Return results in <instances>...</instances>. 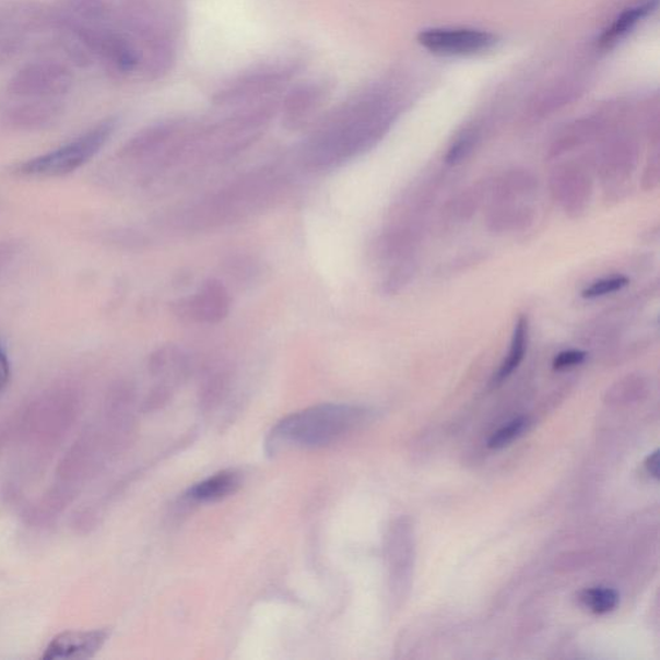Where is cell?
Listing matches in <instances>:
<instances>
[{"mask_svg":"<svg viewBox=\"0 0 660 660\" xmlns=\"http://www.w3.org/2000/svg\"><path fill=\"white\" fill-rule=\"evenodd\" d=\"M528 339H529V326L528 319L526 317H520L518 322H516L511 347H509L508 355L505 358V362L502 363L500 368L497 373H495L493 382L502 384L507 379L512 373L519 368V365L523 361V356H526L528 349Z\"/></svg>","mask_w":660,"mask_h":660,"instance_id":"obj_10","label":"cell"},{"mask_svg":"<svg viewBox=\"0 0 660 660\" xmlns=\"http://www.w3.org/2000/svg\"><path fill=\"white\" fill-rule=\"evenodd\" d=\"M181 315L190 319L217 325L229 311V296L225 285L219 280H208L196 296L181 303Z\"/></svg>","mask_w":660,"mask_h":660,"instance_id":"obj_7","label":"cell"},{"mask_svg":"<svg viewBox=\"0 0 660 660\" xmlns=\"http://www.w3.org/2000/svg\"><path fill=\"white\" fill-rule=\"evenodd\" d=\"M11 381V363L9 355L2 344H0V392L7 389Z\"/></svg>","mask_w":660,"mask_h":660,"instance_id":"obj_18","label":"cell"},{"mask_svg":"<svg viewBox=\"0 0 660 660\" xmlns=\"http://www.w3.org/2000/svg\"><path fill=\"white\" fill-rule=\"evenodd\" d=\"M81 408L79 392L70 386L55 387L25 409L20 435L28 445L49 449L73 425Z\"/></svg>","mask_w":660,"mask_h":660,"instance_id":"obj_2","label":"cell"},{"mask_svg":"<svg viewBox=\"0 0 660 660\" xmlns=\"http://www.w3.org/2000/svg\"><path fill=\"white\" fill-rule=\"evenodd\" d=\"M587 354L582 350H568L563 351L554 358V368L556 370H564L577 365L582 364L586 361Z\"/></svg>","mask_w":660,"mask_h":660,"instance_id":"obj_15","label":"cell"},{"mask_svg":"<svg viewBox=\"0 0 660 660\" xmlns=\"http://www.w3.org/2000/svg\"><path fill=\"white\" fill-rule=\"evenodd\" d=\"M419 42L436 55L472 56L491 49L497 38L476 28L435 27L421 32Z\"/></svg>","mask_w":660,"mask_h":660,"instance_id":"obj_5","label":"cell"},{"mask_svg":"<svg viewBox=\"0 0 660 660\" xmlns=\"http://www.w3.org/2000/svg\"><path fill=\"white\" fill-rule=\"evenodd\" d=\"M368 413L362 408L322 404L304 409L279 421L267 439V453L288 448L317 449L340 441L363 425Z\"/></svg>","mask_w":660,"mask_h":660,"instance_id":"obj_1","label":"cell"},{"mask_svg":"<svg viewBox=\"0 0 660 660\" xmlns=\"http://www.w3.org/2000/svg\"><path fill=\"white\" fill-rule=\"evenodd\" d=\"M645 469H647L649 475L659 479V450L652 451L645 461Z\"/></svg>","mask_w":660,"mask_h":660,"instance_id":"obj_19","label":"cell"},{"mask_svg":"<svg viewBox=\"0 0 660 660\" xmlns=\"http://www.w3.org/2000/svg\"><path fill=\"white\" fill-rule=\"evenodd\" d=\"M73 74L56 61H37L20 69L9 83L11 96L24 99H60L73 85Z\"/></svg>","mask_w":660,"mask_h":660,"instance_id":"obj_4","label":"cell"},{"mask_svg":"<svg viewBox=\"0 0 660 660\" xmlns=\"http://www.w3.org/2000/svg\"><path fill=\"white\" fill-rule=\"evenodd\" d=\"M473 146V138L468 134L464 138L459 139L453 146L450 148L449 153L447 155V162L449 164H457L462 162L465 156H468Z\"/></svg>","mask_w":660,"mask_h":660,"instance_id":"obj_16","label":"cell"},{"mask_svg":"<svg viewBox=\"0 0 660 660\" xmlns=\"http://www.w3.org/2000/svg\"><path fill=\"white\" fill-rule=\"evenodd\" d=\"M110 636L109 629L67 630L49 643L43 659H90L103 649Z\"/></svg>","mask_w":660,"mask_h":660,"instance_id":"obj_6","label":"cell"},{"mask_svg":"<svg viewBox=\"0 0 660 660\" xmlns=\"http://www.w3.org/2000/svg\"><path fill=\"white\" fill-rule=\"evenodd\" d=\"M19 252V247L16 243L13 241H2L0 243V274L4 272L7 268L13 262L14 257H16Z\"/></svg>","mask_w":660,"mask_h":660,"instance_id":"obj_17","label":"cell"},{"mask_svg":"<svg viewBox=\"0 0 660 660\" xmlns=\"http://www.w3.org/2000/svg\"><path fill=\"white\" fill-rule=\"evenodd\" d=\"M579 600L592 613L606 614L618 605L620 594L613 588L593 587L580 593Z\"/></svg>","mask_w":660,"mask_h":660,"instance_id":"obj_12","label":"cell"},{"mask_svg":"<svg viewBox=\"0 0 660 660\" xmlns=\"http://www.w3.org/2000/svg\"><path fill=\"white\" fill-rule=\"evenodd\" d=\"M61 114L59 99H27L7 113L5 123L17 131H40L56 123Z\"/></svg>","mask_w":660,"mask_h":660,"instance_id":"obj_8","label":"cell"},{"mask_svg":"<svg viewBox=\"0 0 660 660\" xmlns=\"http://www.w3.org/2000/svg\"><path fill=\"white\" fill-rule=\"evenodd\" d=\"M628 284L626 276H612L598 280L582 292V297L594 299L608 296L610 293H615L624 288Z\"/></svg>","mask_w":660,"mask_h":660,"instance_id":"obj_14","label":"cell"},{"mask_svg":"<svg viewBox=\"0 0 660 660\" xmlns=\"http://www.w3.org/2000/svg\"><path fill=\"white\" fill-rule=\"evenodd\" d=\"M240 485L241 476L238 472H220L191 486L186 493V499L193 504H211V502H219L234 494Z\"/></svg>","mask_w":660,"mask_h":660,"instance_id":"obj_9","label":"cell"},{"mask_svg":"<svg viewBox=\"0 0 660 660\" xmlns=\"http://www.w3.org/2000/svg\"><path fill=\"white\" fill-rule=\"evenodd\" d=\"M652 9H655V3L624 11L621 16L614 21L612 26L608 27L604 34L601 35L599 40L600 46L602 48H609L616 45V43L626 37V35L633 31L644 17H647Z\"/></svg>","mask_w":660,"mask_h":660,"instance_id":"obj_11","label":"cell"},{"mask_svg":"<svg viewBox=\"0 0 660 660\" xmlns=\"http://www.w3.org/2000/svg\"><path fill=\"white\" fill-rule=\"evenodd\" d=\"M529 421L526 417L516 419L507 423L506 426L499 428L498 432H495L491 436L490 441H487V447L494 450L508 447V445H511L516 439H519L523 433H526Z\"/></svg>","mask_w":660,"mask_h":660,"instance_id":"obj_13","label":"cell"},{"mask_svg":"<svg viewBox=\"0 0 660 660\" xmlns=\"http://www.w3.org/2000/svg\"><path fill=\"white\" fill-rule=\"evenodd\" d=\"M113 121H105L79 138L32 160L13 165L11 174L20 178H57L74 174L90 163L114 132Z\"/></svg>","mask_w":660,"mask_h":660,"instance_id":"obj_3","label":"cell"}]
</instances>
